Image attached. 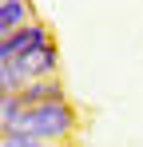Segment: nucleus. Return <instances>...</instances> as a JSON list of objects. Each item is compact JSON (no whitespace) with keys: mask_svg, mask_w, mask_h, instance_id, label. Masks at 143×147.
<instances>
[{"mask_svg":"<svg viewBox=\"0 0 143 147\" xmlns=\"http://www.w3.org/2000/svg\"><path fill=\"white\" fill-rule=\"evenodd\" d=\"M76 123H80V111H76L72 99L64 96V99H44V103H24L12 127H20L28 135H44V139L64 143V139H72Z\"/></svg>","mask_w":143,"mask_h":147,"instance_id":"obj_1","label":"nucleus"},{"mask_svg":"<svg viewBox=\"0 0 143 147\" xmlns=\"http://www.w3.org/2000/svg\"><path fill=\"white\" fill-rule=\"evenodd\" d=\"M20 103H44V99H64V80L60 76H44V80H32V84H24L20 92Z\"/></svg>","mask_w":143,"mask_h":147,"instance_id":"obj_3","label":"nucleus"},{"mask_svg":"<svg viewBox=\"0 0 143 147\" xmlns=\"http://www.w3.org/2000/svg\"><path fill=\"white\" fill-rule=\"evenodd\" d=\"M0 147H60V143L44 135H28L20 127H0Z\"/></svg>","mask_w":143,"mask_h":147,"instance_id":"obj_5","label":"nucleus"},{"mask_svg":"<svg viewBox=\"0 0 143 147\" xmlns=\"http://www.w3.org/2000/svg\"><path fill=\"white\" fill-rule=\"evenodd\" d=\"M52 40L44 20H28V24L12 28V32H0V60H16V56H28V52L44 48Z\"/></svg>","mask_w":143,"mask_h":147,"instance_id":"obj_2","label":"nucleus"},{"mask_svg":"<svg viewBox=\"0 0 143 147\" xmlns=\"http://www.w3.org/2000/svg\"><path fill=\"white\" fill-rule=\"evenodd\" d=\"M36 20V8L32 0H0V32H12V28Z\"/></svg>","mask_w":143,"mask_h":147,"instance_id":"obj_4","label":"nucleus"}]
</instances>
